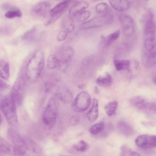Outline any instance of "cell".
<instances>
[{"label": "cell", "mask_w": 156, "mask_h": 156, "mask_svg": "<svg viewBox=\"0 0 156 156\" xmlns=\"http://www.w3.org/2000/svg\"><path fill=\"white\" fill-rule=\"evenodd\" d=\"M44 62L43 51H36L28 61L25 69V76L28 81H36L41 75Z\"/></svg>", "instance_id": "cell-1"}, {"label": "cell", "mask_w": 156, "mask_h": 156, "mask_svg": "<svg viewBox=\"0 0 156 156\" xmlns=\"http://www.w3.org/2000/svg\"><path fill=\"white\" fill-rule=\"evenodd\" d=\"M16 104L10 95L3 98L0 102V108L8 123L11 125L17 122Z\"/></svg>", "instance_id": "cell-2"}, {"label": "cell", "mask_w": 156, "mask_h": 156, "mask_svg": "<svg viewBox=\"0 0 156 156\" xmlns=\"http://www.w3.org/2000/svg\"><path fill=\"white\" fill-rule=\"evenodd\" d=\"M57 98L55 96L49 100L42 116V121L48 129L51 128L56 120L58 108Z\"/></svg>", "instance_id": "cell-3"}, {"label": "cell", "mask_w": 156, "mask_h": 156, "mask_svg": "<svg viewBox=\"0 0 156 156\" xmlns=\"http://www.w3.org/2000/svg\"><path fill=\"white\" fill-rule=\"evenodd\" d=\"M113 20V15L109 12L103 15L94 17L83 23L80 25L79 28L83 30L97 28L110 23Z\"/></svg>", "instance_id": "cell-4"}, {"label": "cell", "mask_w": 156, "mask_h": 156, "mask_svg": "<svg viewBox=\"0 0 156 156\" xmlns=\"http://www.w3.org/2000/svg\"><path fill=\"white\" fill-rule=\"evenodd\" d=\"M91 99L90 95L86 92L79 93L73 102L71 107L76 112H82L87 109L90 106Z\"/></svg>", "instance_id": "cell-5"}, {"label": "cell", "mask_w": 156, "mask_h": 156, "mask_svg": "<svg viewBox=\"0 0 156 156\" xmlns=\"http://www.w3.org/2000/svg\"><path fill=\"white\" fill-rule=\"evenodd\" d=\"M26 81L23 76L17 79L12 88L10 96L16 105H20L23 99L26 87Z\"/></svg>", "instance_id": "cell-6"}, {"label": "cell", "mask_w": 156, "mask_h": 156, "mask_svg": "<svg viewBox=\"0 0 156 156\" xmlns=\"http://www.w3.org/2000/svg\"><path fill=\"white\" fill-rule=\"evenodd\" d=\"M73 0H65L56 5L49 12L50 18L45 23V26L54 23L64 12Z\"/></svg>", "instance_id": "cell-7"}, {"label": "cell", "mask_w": 156, "mask_h": 156, "mask_svg": "<svg viewBox=\"0 0 156 156\" xmlns=\"http://www.w3.org/2000/svg\"><path fill=\"white\" fill-rule=\"evenodd\" d=\"M119 19L124 35L128 37L132 35L135 30L134 22L132 18L127 15L121 14L119 15Z\"/></svg>", "instance_id": "cell-8"}, {"label": "cell", "mask_w": 156, "mask_h": 156, "mask_svg": "<svg viewBox=\"0 0 156 156\" xmlns=\"http://www.w3.org/2000/svg\"><path fill=\"white\" fill-rule=\"evenodd\" d=\"M135 143L139 147L142 149H148L156 147V136L143 134L138 136Z\"/></svg>", "instance_id": "cell-9"}, {"label": "cell", "mask_w": 156, "mask_h": 156, "mask_svg": "<svg viewBox=\"0 0 156 156\" xmlns=\"http://www.w3.org/2000/svg\"><path fill=\"white\" fill-rule=\"evenodd\" d=\"M51 6V4L49 2H41L37 3L32 7L31 12L35 16L43 17L50 12Z\"/></svg>", "instance_id": "cell-10"}, {"label": "cell", "mask_w": 156, "mask_h": 156, "mask_svg": "<svg viewBox=\"0 0 156 156\" xmlns=\"http://www.w3.org/2000/svg\"><path fill=\"white\" fill-rule=\"evenodd\" d=\"M144 66L149 67L156 64V46L153 49L147 51L144 49L142 56Z\"/></svg>", "instance_id": "cell-11"}, {"label": "cell", "mask_w": 156, "mask_h": 156, "mask_svg": "<svg viewBox=\"0 0 156 156\" xmlns=\"http://www.w3.org/2000/svg\"><path fill=\"white\" fill-rule=\"evenodd\" d=\"M55 95L58 99L66 103L70 102L73 98L71 91L67 87L64 86L58 87L56 90Z\"/></svg>", "instance_id": "cell-12"}, {"label": "cell", "mask_w": 156, "mask_h": 156, "mask_svg": "<svg viewBox=\"0 0 156 156\" xmlns=\"http://www.w3.org/2000/svg\"><path fill=\"white\" fill-rule=\"evenodd\" d=\"M74 51L71 47L67 46L62 48L58 52L57 58L61 65L67 63L72 59Z\"/></svg>", "instance_id": "cell-13"}, {"label": "cell", "mask_w": 156, "mask_h": 156, "mask_svg": "<svg viewBox=\"0 0 156 156\" xmlns=\"http://www.w3.org/2000/svg\"><path fill=\"white\" fill-rule=\"evenodd\" d=\"M7 136L14 147L26 149L23 137L12 129L10 128L7 132Z\"/></svg>", "instance_id": "cell-14"}, {"label": "cell", "mask_w": 156, "mask_h": 156, "mask_svg": "<svg viewBox=\"0 0 156 156\" xmlns=\"http://www.w3.org/2000/svg\"><path fill=\"white\" fill-rule=\"evenodd\" d=\"M89 6V4L86 1H80L76 2L69 9V16L73 20L75 16L78 13L83 11Z\"/></svg>", "instance_id": "cell-15"}, {"label": "cell", "mask_w": 156, "mask_h": 156, "mask_svg": "<svg viewBox=\"0 0 156 156\" xmlns=\"http://www.w3.org/2000/svg\"><path fill=\"white\" fill-rule=\"evenodd\" d=\"M23 138L27 149L36 154H41L43 150L41 147L31 138L27 136H24Z\"/></svg>", "instance_id": "cell-16"}, {"label": "cell", "mask_w": 156, "mask_h": 156, "mask_svg": "<svg viewBox=\"0 0 156 156\" xmlns=\"http://www.w3.org/2000/svg\"><path fill=\"white\" fill-rule=\"evenodd\" d=\"M118 131L122 134L129 136L134 133V131L131 126L124 120L119 121L117 125Z\"/></svg>", "instance_id": "cell-17"}, {"label": "cell", "mask_w": 156, "mask_h": 156, "mask_svg": "<svg viewBox=\"0 0 156 156\" xmlns=\"http://www.w3.org/2000/svg\"><path fill=\"white\" fill-rule=\"evenodd\" d=\"M111 6L115 10L119 11H124L129 9L130 4L128 0H110Z\"/></svg>", "instance_id": "cell-18"}, {"label": "cell", "mask_w": 156, "mask_h": 156, "mask_svg": "<svg viewBox=\"0 0 156 156\" xmlns=\"http://www.w3.org/2000/svg\"><path fill=\"white\" fill-rule=\"evenodd\" d=\"M98 100L96 98H94L92 107L87 114V117L90 121L94 122L97 119L98 115Z\"/></svg>", "instance_id": "cell-19"}, {"label": "cell", "mask_w": 156, "mask_h": 156, "mask_svg": "<svg viewBox=\"0 0 156 156\" xmlns=\"http://www.w3.org/2000/svg\"><path fill=\"white\" fill-rule=\"evenodd\" d=\"M131 104L137 109L144 110L148 102L144 98L140 96H136L130 100Z\"/></svg>", "instance_id": "cell-20"}, {"label": "cell", "mask_w": 156, "mask_h": 156, "mask_svg": "<svg viewBox=\"0 0 156 156\" xmlns=\"http://www.w3.org/2000/svg\"><path fill=\"white\" fill-rule=\"evenodd\" d=\"M96 81L98 84L101 86L108 87L112 84L113 80L111 74L107 72L104 75L98 77Z\"/></svg>", "instance_id": "cell-21"}, {"label": "cell", "mask_w": 156, "mask_h": 156, "mask_svg": "<svg viewBox=\"0 0 156 156\" xmlns=\"http://www.w3.org/2000/svg\"><path fill=\"white\" fill-rule=\"evenodd\" d=\"M9 65V63L3 60L0 61V76L4 80H7L10 75Z\"/></svg>", "instance_id": "cell-22"}, {"label": "cell", "mask_w": 156, "mask_h": 156, "mask_svg": "<svg viewBox=\"0 0 156 156\" xmlns=\"http://www.w3.org/2000/svg\"><path fill=\"white\" fill-rule=\"evenodd\" d=\"M62 27L67 33L73 31L74 29V21L70 16H66L62 20L61 23Z\"/></svg>", "instance_id": "cell-23"}, {"label": "cell", "mask_w": 156, "mask_h": 156, "mask_svg": "<svg viewBox=\"0 0 156 156\" xmlns=\"http://www.w3.org/2000/svg\"><path fill=\"white\" fill-rule=\"evenodd\" d=\"M60 66V62L55 55L51 54L48 56L47 63V67L48 69H54Z\"/></svg>", "instance_id": "cell-24"}, {"label": "cell", "mask_w": 156, "mask_h": 156, "mask_svg": "<svg viewBox=\"0 0 156 156\" xmlns=\"http://www.w3.org/2000/svg\"><path fill=\"white\" fill-rule=\"evenodd\" d=\"M13 146L12 147L4 139L1 138L0 140V151L1 153L6 154H13Z\"/></svg>", "instance_id": "cell-25"}, {"label": "cell", "mask_w": 156, "mask_h": 156, "mask_svg": "<svg viewBox=\"0 0 156 156\" xmlns=\"http://www.w3.org/2000/svg\"><path fill=\"white\" fill-rule=\"evenodd\" d=\"M114 63L116 70L118 71L127 70L130 65V62L127 60H114Z\"/></svg>", "instance_id": "cell-26"}, {"label": "cell", "mask_w": 156, "mask_h": 156, "mask_svg": "<svg viewBox=\"0 0 156 156\" xmlns=\"http://www.w3.org/2000/svg\"><path fill=\"white\" fill-rule=\"evenodd\" d=\"M117 105L118 102L116 101L109 102L106 105L105 110L108 115L111 116L115 114Z\"/></svg>", "instance_id": "cell-27"}, {"label": "cell", "mask_w": 156, "mask_h": 156, "mask_svg": "<svg viewBox=\"0 0 156 156\" xmlns=\"http://www.w3.org/2000/svg\"><path fill=\"white\" fill-rule=\"evenodd\" d=\"M120 35V31L119 30L111 34L107 37H105L102 36L101 38L105 40L106 44L108 46L117 40L119 37Z\"/></svg>", "instance_id": "cell-28"}, {"label": "cell", "mask_w": 156, "mask_h": 156, "mask_svg": "<svg viewBox=\"0 0 156 156\" xmlns=\"http://www.w3.org/2000/svg\"><path fill=\"white\" fill-rule=\"evenodd\" d=\"M105 126V124L103 122L95 124L91 126L90 128L89 132L94 135L101 133L103 131Z\"/></svg>", "instance_id": "cell-29"}, {"label": "cell", "mask_w": 156, "mask_h": 156, "mask_svg": "<svg viewBox=\"0 0 156 156\" xmlns=\"http://www.w3.org/2000/svg\"><path fill=\"white\" fill-rule=\"evenodd\" d=\"M110 9L108 5L105 2H101L97 4L95 7L96 12L103 15L110 12Z\"/></svg>", "instance_id": "cell-30"}, {"label": "cell", "mask_w": 156, "mask_h": 156, "mask_svg": "<svg viewBox=\"0 0 156 156\" xmlns=\"http://www.w3.org/2000/svg\"><path fill=\"white\" fill-rule=\"evenodd\" d=\"M91 12L89 10H83L78 13L73 19L78 22H83L86 21L90 16Z\"/></svg>", "instance_id": "cell-31"}, {"label": "cell", "mask_w": 156, "mask_h": 156, "mask_svg": "<svg viewBox=\"0 0 156 156\" xmlns=\"http://www.w3.org/2000/svg\"><path fill=\"white\" fill-rule=\"evenodd\" d=\"M22 16L21 12L16 7L7 11L5 14V17L8 19L20 17Z\"/></svg>", "instance_id": "cell-32"}, {"label": "cell", "mask_w": 156, "mask_h": 156, "mask_svg": "<svg viewBox=\"0 0 156 156\" xmlns=\"http://www.w3.org/2000/svg\"><path fill=\"white\" fill-rule=\"evenodd\" d=\"M121 155L139 156L138 153L126 145H123L121 147Z\"/></svg>", "instance_id": "cell-33"}, {"label": "cell", "mask_w": 156, "mask_h": 156, "mask_svg": "<svg viewBox=\"0 0 156 156\" xmlns=\"http://www.w3.org/2000/svg\"><path fill=\"white\" fill-rule=\"evenodd\" d=\"M88 147L87 143L84 140H81L74 144L73 147L77 151L83 152L87 149Z\"/></svg>", "instance_id": "cell-34"}, {"label": "cell", "mask_w": 156, "mask_h": 156, "mask_svg": "<svg viewBox=\"0 0 156 156\" xmlns=\"http://www.w3.org/2000/svg\"><path fill=\"white\" fill-rule=\"evenodd\" d=\"M36 32V28L33 27L25 32L22 36L21 38L23 40H31L34 38Z\"/></svg>", "instance_id": "cell-35"}, {"label": "cell", "mask_w": 156, "mask_h": 156, "mask_svg": "<svg viewBox=\"0 0 156 156\" xmlns=\"http://www.w3.org/2000/svg\"><path fill=\"white\" fill-rule=\"evenodd\" d=\"M113 129L112 125L111 123H108L105 125L102 132L101 133V136L102 137H106L111 133Z\"/></svg>", "instance_id": "cell-36"}, {"label": "cell", "mask_w": 156, "mask_h": 156, "mask_svg": "<svg viewBox=\"0 0 156 156\" xmlns=\"http://www.w3.org/2000/svg\"><path fill=\"white\" fill-rule=\"evenodd\" d=\"M67 36V32L65 30L60 32L57 37V40L59 41H62L65 40Z\"/></svg>", "instance_id": "cell-37"}, {"label": "cell", "mask_w": 156, "mask_h": 156, "mask_svg": "<svg viewBox=\"0 0 156 156\" xmlns=\"http://www.w3.org/2000/svg\"><path fill=\"white\" fill-rule=\"evenodd\" d=\"M16 7L14 5L9 3H4L1 6L2 9L7 11Z\"/></svg>", "instance_id": "cell-38"}, {"label": "cell", "mask_w": 156, "mask_h": 156, "mask_svg": "<svg viewBox=\"0 0 156 156\" xmlns=\"http://www.w3.org/2000/svg\"><path fill=\"white\" fill-rule=\"evenodd\" d=\"M79 122V118L77 116H73L69 120L70 124L73 126L77 124Z\"/></svg>", "instance_id": "cell-39"}, {"label": "cell", "mask_w": 156, "mask_h": 156, "mask_svg": "<svg viewBox=\"0 0 156 156\" xmlns=\"http://www.w3.org/2000/svg\"><path fill=\"white\" fill-rule=\"evenodd\" d=\"M0 90H3L9 87L8 85L1 79L0 80Z\"/></svg>", "instance_id": "cell-40"}, {"label": "cell", "mask_w": 156, "mask_h": 156, "mask_svg": "<svg viewBox=\"0 0 156 156\" xmlns=\"http://www.w3.org/2000/svg\"><path fill=\"white\" fill-rule=\"evenodd\" d=\"M94 92L96 94H98L100 93V90L96 86H95L94 88Z\"/></svg>", "instance_id": "cell-41"}, {"label": "cell", "mask_w": 156, "mask_h": 156, "mask_svg": "<svg viewBox=\"0 0 156 156\" xmlns=\"http://www.w3.org/2000/svg\"><path fill=\"white\" fill-rule=\"evenodd\" d=\"M153 83L156 85V75H154L152 78Z\"/></svg>", "instance_id": "cell-42"}, {"label": "cell", "mask_w": 156, "mask_h": 156, "mask_svg": "<svg viewBox=\"0 0 156 156\" xmlns=\"http://www.w3.org/2000/svg\"><path fill=\"white\" fill-rule=\"evenodd\" d=\"M85 87V86L83 84H80L79 85L78 87L79 88L82 89L83 88Z\"/></svg>", "instance_id": "cell-43"}, {"label": "cell", "mask_w": 156, "mask_h": 156, "mask_svg": "<svg viewBox=\"0 0 156 156\" xmlns=\"http://www.w3.org/2000/svg\"><path fill=\"white\" fill-rule=\"evenodd\" d=\"M103 0H91L92 2H96L100 1Z\"/></svg>", "instance_id": "cell-44"}, {"label": "cell", "mask_w": 156, "mask_h": 156, "mask_svg": "<svg viewBox=\"0 0 156 156\" xmlns=\"http://www.w3.org/2000/svg\"><path fill=\"white\" fill-rule=\"evenodd\" d=\"M140 1H141V2H147L149 0H140Z\"/></svg>", "instance_id": "cell-45"}, {"label": "cell", "mask_w": 156, "mask_h": 156, "mask_svg": "<svg viewBox=\"0 0 156 156\" xmlns=\"http://www.w3.org/2000/svg\"><path fill=\"white\" fill-rule=\"evenodd\" d=\"M155 104H156V103H155Z\"/></svg>", "instance_id": "cell-46"}]
</instances>
